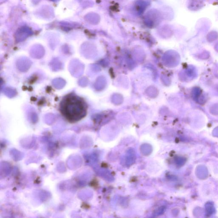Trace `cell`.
<instances>
[{"label": "cell", "instance_id": "obj_1", "mask_svg": "<svg viewBox=\"0 0 218 218\" xmlns=\"http://www.w3.org/2000/svg\"><path fill=\"white\" fill-rule=\"evenodd\" d=\"M61 113L70 122L79 121L87 113V107L84 100L73 94L67 95L60 102Z\"/></svg>", "mask_w": 218, "mask_h": 218}, {"label": "cell", "instance_id": "obj_2", "mask_svg": "<svg viewBox=\"0 0 218 218\" xmlns=\"http://www.w3.org/2000/svg\"><path fill=\"white\" fill-rule=\"evenodd\" d=\"M31 65V62L29 59H23L19 60L18 62V68L21 71H24L28 69Z\"/></svg>", "mask_w": 218, "mask_h": 218}, {"label": "cell", "instance_id": "obj_3", "mask_svg": "<svg viewBox=\"0 0 218 218\" xmlns=\"http://www.w3.org/2000/svg\"><path fill=\"white\" fill-rule=\"evenodd\" d=\"M53 85L57 89H61L65 85V82L62 79L58 78L54 80L53 81Z\"/></svg>", "mask_w": 218, "mask_h": 218}, {"label": "cell", "instance_id": "obj_4", "mask_svg": "<svg viewBox=\"0 0 218 218\" xmlns=\"http://www.w3.org/2000/svg\"><path fill=\"white\" fill-rule=\"evenodd\" d=\"M4 92H5L6 96L10 97H14L15 95L16 94L15 91L14 90L10 88H6V89H5Z\"/></svg>", "mask_w": 218, "mask_h": 218}]
</instances>
